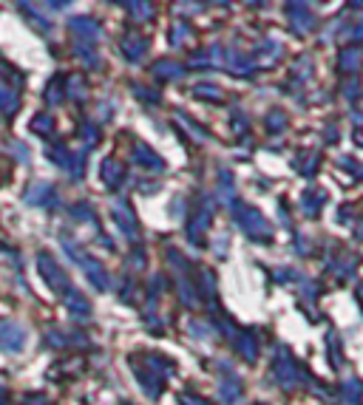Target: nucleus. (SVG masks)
Here are the masks:
<instances>
[{"instance_id":"bb28decb","label":"nucleus","mask_w":363,"mask_h":405,"mask_svg":"<svg viewBox=\"0 0 363 405\" xmlns=\"http://www.w3.org/2000/svg\"><path fill=\"white\" fill-rule=\"evenodd\" d=\"M179 405H210V402L202 399V397H193V394H182L179 397Z\"/></svg>"},{"instance_id":"b1692460","label":"nucleus","mask_w":363,"mask_h":405,"mask_svg":"<svg viewBox=\"0 0 363 405\" xmlns=\"http://www.w3.org/2000/svg\"><path fill=\"white\" fill-rule=\"evenodd\" d=\"M82 91H85L82 88V80L80 77H71L69 85H66V93H69V97H82Z\"/></svg>"},{"instance_id":"393cba45","label":"nucleus","mask_w":363,"mask_h":405,"mask_svg":"<svg viewBox=\"0 0 363 405\" xmlns=\"http://www.w3.org/2000/svg\"><path fill=\"white\" fill-rule=\"evenodd\" d=\"M170 35H173V37H170V43H173V46H179L182 40H185V35H191V28H188V26H182V23H176Z\"/></svg>"},{"instance_id":"412c9836","label":"nucleus","mask_w":363,"mask_h":405,"mask_svg":"<svg viewBox=\"0 0 363 405\" xmlns=\"http://www.w3.org/2000/svg\"><path fill=\"white\" fill-rule=\"evenodd\" d=\"M51 125H54V119H51V116H46V114H37V116L32 119V131L46 136V134H51Z\"/></svg>"},{"instance_id":"f257e3e1","label":"nucleus","mask_w":363,"mask_h":405,"mask_svg":"<svg viewBox=\"0 0 363 405\" xmlns=\"http://www.w3.org/2000/svg\"><path fill=\"white\" fill-rule=\"evenodd\" d=\"M136 377H139V386L150 394V397H159L162 388H165V380H168V371L173 368V363H168L165 357H157V354H145L142 360H131Z\"/></svg>"},{"instance_id":"f3484780","label":"nucleus","mask_w":363,"mask_h":405,"mask_svg":"<svg viewBox=\"0 0 363 405\" xmlns=\"http://www.w3.org/2000/svg\"><path fill=\"white\" fill-rule=\"evenodd\" d=\"M0 111H3V114H15L17 111V93L9 91L6 85H0Z\"/></svg>"},{"instance_id":"a211bd4d","label":"nucleus","mask_w":363,"mask_h":405,"mask_svg":"<svg viewBox=\"0 0 363 405\" xmlns=\"http://www.w3.org/2000/svg\"><path fill=\"white\" fill-rule=\"evenodd\" d=\"M154 74L159 80H170V77H182V66H176V62H159V66L154 69Z\"/></svg>"},{"instance_id":"20e7f679","label":"nucleus","mask_w":363,"mask_h":405,"mask_svg":"<svg viewBox=\"0 0 363 405\" xmlns=\"http://www.w3.org/2000/svg\"><path fill=\"white\" fill-rule=\"evenodd\" d=\"M230 210H233V215H236L238 227L245 230L250 238H269V224L261 218L258 210H253V207H247V204H241V201H233Z\"/></svg>"},{"instance_id":"c756f323","label":"nucleus","mask_w":363,"mask_h":405,"mask_svg":"<svg viewBox=\"0 0 363 405\" xmlns=\"http://www.w3.org/2000/svg\"><path fill=\"white\" fill-rule=\"evenodd\" d=\"M23 405H48V399H46V397H40V394H35V397H28Z\"/></svg>"},{"instance_id":"aec40b11","label":"nucleus","mask_w":363,"mask_h":405,"mask_svg":"<svg viewBox=\"0 0 363 405\" xmlns=\"http://www.w3.org/2000/svg\"><path fill=\"white\" fill-rule=\"evenodd\" d=\"M60 100H63V82H60V77H57V80H51L48 88H46V102H48V105H57Z\"/></svg>"},{"instance_id":"6ab92c4d","label":"nucleus","mask_w":363,"mask_h":405,"mask_svg":"<svg viewBox=\"0 0 363 405\" xmlns=\"http://www.w3.org/2000/svg\"><path fill=\"white\" fill-rule=\"evenodd\" d=\"M48 343H51V346H71V343H77V346H82V343H85V337L82 334H77V337H71V334H48Z\"/></svg>"},{"instance_id":"2f4dec72","label":"nucleus","mask_w":363,"mask_h":405,"mask_svg":"<svg viewBox=\"0 0 363 405\" xmlns=\"http://www.w3.org/2000/svg\"><path fill=\"white\" fill-rule=\"evenodd\" d=\"M6 397H9V391H6V388H0V405L6 402Z\"/></svg>"},{"instance_id":"0eeeda50","label":"nucleus","mask_w":363,"mask_h":405,"mask_svg":"<svg viewBox=\"0 0 363 405\" xmlns=\"http://www.w3.org/2000/svg\"><path fill=\"white\" fill-rule=\"evenodd\" d=\"M69 28L74 31V37L80 43H97L100 35H103V28L97 20H91V17H71L69 20Z\"/></svg>"},{"instance_id":"39448f33","label":"nucleus","mask_w":363,"mask_h":405,"mask_svg":"<svg viewBox=\"0 0 363 405\" xmlns=\"http://www.w3.org/2000/svg\"><path fill=\"white\" fill-rule=\"evenodd\" d=\"M26 343V332L15 321H0V349L3 352H20Z\"/></svg>"},{"instance_id":"f8f14e48","label":"nucleus","mask_w":363,"mask_h":405,"mask_svg":"<svg viewBox=\"0 0 363 405\" xmlns=\"http://www.w3.org/2000/svg\"><path fill=\"white\" fill-rule=\"evenodd\" d=\"M123 54H125L131 62L142 60V57L148 54V40H145V37H125V40H123Z\"/></svg>"},{"instance_id":"2eb2a0df","label":"nucleus","mask_w":363,"mask_h":405,"mask_svg":"<svg viewBox=\"0 0 363 405\" xmlns=\"http://www.w3.org/2000/svg\"><path fill=\"white\" fill-rule=\"evenodd\" d=\"M236 346H238V354L245 357V360H256V354H258V346H256V337H253L250 332H245V334H241Z\"/></svg>"},{"instance_id":"7ed1b4c3","label":"nucleus","mask_w":363,"mask_h":405,"mask_svg":"<svg viewBox=\"0 0 363 405\" xmlns=\"http://www.w3.org/2000/svg\"><path fill=\"white\" fill-rule=\"evenodd\" d=\"M37 267H40V275H43L46 287H48L51 292L63 295L66 300H69L71 295H77V289H74V284H71V278L66 275V269L60 267L48 253H40V255H37Z\"/></svg>"},{"instance_id":"9b49d317","label":"nucleus","mask_w":363,"mask_h":405,"mask_svg":"<svg viewBox=\"0 0 363 405\" xmlns=\"http://www.w3.org/2000/svg\"><path fill=\"white\" fill-rule=\"evenodd\" d=\"M123 179H125L123 165H119L116 159H103V181L108 187H119V184H123Z\"/></svg>"},{"instance_id":"c85d7f7f","label":"nucleus","mask_w":363,"mask_h":405,"mask_svg":"<svg viewBox=\"0 0 363 405\" xmlns=\"http://www.w3.org/2000/svg\"><path fill=\"white\" fill-rule=\"evenodd\" d=\"M134 97H142V100H148V102H157L159 93H150L148 88H134Z\"/></svg>"},{"instance_id":"5701e85b","label":"nucleus","mask_w":363,"mask_h":405,"mask_svg":"<svg viewBox=\"0 0 363 405\" xmlns=\"http://www.w3.org/2000/svg\"><path fill=\"white\" fill-rule=\"evenodd\" d=\"M71 213L77 215V222H91V218H94V210H91L88 204H74Z\"/></svg>"},{"instance_id":"4468645a","label":"nucleus","mask_w":363,"mask_h":405,"mask_svg":"<svg viewBox=\"0 0 363 405\" xmlns=\"http://www.w3.org/2000/svg\"><path fill=\"white\" fill-rule=\"evenodd\" d=\"M219 394H222V399H224V402H230V405H233V402L241 397V380L230 374V377H224V380H222Z\"/></svg>"},{"instance_id":"ddd939ff","label":"nucleus","mask_w":363,"mask_h":405,"mask_svg":"<svg viewBox=\"0 0 363 405\" xmlns=\"http://www.w3.org/2000/svg\"><path fill=\"white\" fill-rule=\"evenodd\" d=\"M276 377L284 383V386H290V383H295L298 377H295V366H292V360H290V354L284 352V354H278V360H276Z\"/></svg>"},{"instance_id":"cd10ccee","label":"nucleus","mask_w":363,"mask_h":405,"mask_svg":"<svg viewBox=\"0 0 363 405\" xmlns=\"http://www.w3.org/2000/svg\"><path fill=\"white\" fill-rule=\"evenodd\" d=\"M196 97H207V100H219V97H222V93H219L216 88H204V85H199V88H196Z\"/></svg>"},{"instance_id":"9d476101","label":"nucleus","mask_w":363,"mask_h":405,"mask_svg":"<svg viewBox=\"0 0 363 405\" xmlns=\"http://www.w3.org/2000/svg\"><path fill=\"white\" fill-rule=\"evenodd\" d=\"M207 224H210V213H199V215H193V222L188 224V241L191 244H202V238H204V230H207Z\"/></svg>"},{"instance_id":"dca6fc26","label":"nucleus","mask_w":363,"mask_h":405,"mask_svg":"<svg viewBox=\"0 0 363 405\" xmlns=\"http://www.w3.org/2000/svg\"><path fill=\"white\" fill-rule=\"evenodd\" d=\"M66 303H69L71 315H74L77 321H85V318H91V306H88V300H85V298H82L80 292H77V295H71V298H69Z\"/></svg>"},{"instance_id":"f03ea898","label":"nucleus","mask_w":363,"mask_h":405,"mask_svg":"<svg viewBox=\"0 0 363 405\" xmlns=\"http://www.w3.org/2000/svg\"><path fill=\"white\" fill-rule=\"evenodd\" d=\"M63 249H66V255L85 272V278L91 280V287L94 289H100V292H105L108 287H111V278H108V272L103 269V264L100 261H94L91 255H85L82 253V246H77V241H71V238H63Z\"/></svg>"},{"instance_id":"7c9ffc66","label":"nucleus","mask_w":363,"mask_h":405,"mask_svg":"<svg viewBox=\"0 0 363 405\" xmlns=\"http://www.w3.org/2000/svg\"><path fill=\"white\" fill-rule=\"evenodd\" d=\"M15 150H17V156H20V159H23V162H28V147H26V145L15 142Z\"/></svg>"},{"instance_id":"a878e982","label":"nucleus","mask_w":363,"mask_h":405,"mask_svg":"<svg viewBox=\"0 0 363 405\" xmlns=\"http://www.w3.org/2000/svg\"><path fill=\"white\" fill-rule=\"evenodd\" d=\"M77 54L82 57V62H85V66H94V69L100 66V60H97V54H91V51H85L82 46H77Z\"/></svg>"},{"instance_id":"6e6552de","label":"nucleus","mask_w":363,"mask_h":405,"mask_svg":"<svg viewBox=\"0 0 363 405\" xmlns=\"http://www.w3.org/2000/svg\"><path fill=\"white\" fill-rule=\"evenodd\" d=\"M111 215H114L116 227L123 230L128 238H134V235L139 233V224H136V218H134V213H131V207H128L125 201H114V204H111Z\"/></svg>"},{"instance_id":"423d86ee","label":"nucleus","mask_w":363,"mask_h":405,"mask_svg":"<svg viewBox=\"0 0 363 405\" xmlns=\"http://www.w3.org/2000/svg\"><path fill=\"white\" fill-rule=\"evenodd\" d=\"M26 201L28 204H35V207H57V193H54V187L46 184V181H32L28 184V190H26Z\"/></svg>"},{"instance_id":"4be33fe9","label":"nucleus","mask_w":363,"mask_h":405,"mask_svg":"<svg viewBox=\"0 0 363 405\" xmlns=\"http://www.w3.org/2000/svg\"><path fill=\"white\" fill-rule=\"evenodd\" d=\"M131 12H134V17H139V20H148L150 17V12H154V9H150V3H125Z\"/></svg>"},{"instance_id":"1a4fd4ad","label":"nucleus","mask_w":363,"mask_h":405,"mask_svg":"<svg viewBox=\"0 0 363 405\" xmlns=\"http://www.w3.org/2000/svg\"><path fill=\"white\" fill-rule=\"evenodd\" d=\"M134 162L139 168H148V170H162V159L148 145H136L134 147Z\"/></svg>"}]
</instances>
